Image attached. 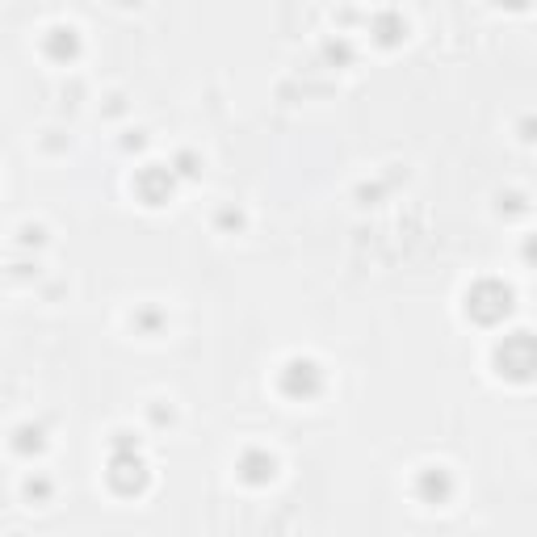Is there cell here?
Wrapping results in <instances>:
<instances>
[{
    "label": "cell",
    "mask_w": 537,
    "mask_h": 537,
    "mask_svg": "<svg viewBox=\"0 0 537 537\" xmlns=\"http://www.w3.org/2000/svg\"><path fill=\"white\" fill-rule=\"evenodd\" d=\"M135 193L147 202V206H164L168 198H173V173L160 164H147L143 173L135 177Z\"/></svg>",
    "instance_id": "cell-5"
},
{
    "label": "cell",
    "mask_w": 537,
    "mask_h": 537,
    "mask_svg": "<svg viewBox=\"0 0 537 537\" xmlns=\"http://www.w3.org/2000/svg\"><path fill=\"white\" fill-rule=\"evenodd\" d=\"M374 30H378V42H382V47H395V42L407 34V21L395 17V13H382V17L374 21Z\"/></svg>",
    "instance_id": "cell-9"
},
{
    "label": "cell",
    "mask_w": 537,
    "mask_h": 537,
    "mask_svg": "<svg viewBox=\"0 0 537 537\" xmlns=\"http://www.w3.org/2000/svg\"><path fill=\"white\" fill-rule=\"evenodd\" d=\"M105 479H110V487L118 491V496H139V491L147 487V466H143V458L135 454V449H126V454L110 458Z\"/></svg>",
    "instance_id": "cell-4"
},
{
    "label": "cell",
    "mask_w": 537,
    "mask_h": 537,
    "mask_svg": "<svg viewBox=\"0 0 537 537\" xmlns=\"http://www.w3.org/2000/svg\"><path fill=\"white\" fill-rule=\"evenodd\" d=\"M273 475H277V462H273V454H265V449H248V454L240 458V479L244 483L265 487Z\"/></svg>",
    "instance_id": "cell-7"
},
{
    "label": "cell",
    "mask_w": 537,
    "mask_h": 537,
    "mask_svg": "<svg viewBox=\"0 0 537 537\" xmlns=\"http://www.w3.org/2000/svg\"><path fill=\"white\" fill-rule=\"evenodd\" d=\"M277 386H282L286 399H315L319 391H324V370H319L311 357H294V361H286Z\"/></svg>",
    "instance_id": "cell-3"
},
{
    "label": "cell",
    "mask_w": 537,
    "mask_h": 537,
    "mask_svg": "<svg viewBox=\"0 0 537 537\" xmlns=\"http://www.w3.org/2000/svg\"><path fill=\"white\" fill-rule=\"evenodd\" d=\"M525 261L537 265V235H529V240H525Z\"/></svg>",
    "instance_id": "cell-10"
},
{
    "label": "cell",
    "mask_w": 537,
    "mask_h": 537,
    "mask_svg": "<svg viewBox=\"0 0 537 537\" xmlns=\"http://www.w3.org/2000/svg\"><path fill=\"white\" fill-rule=\"evenodd\" d=\"M466 315L475 319V324L483 328H496L500 319L512 315V286L496 282V277H483V282H475L466 290Z\"/></svg>",
    "instance_id": "cell-2"
},
{
    "label": "cell",
    "mask_w": 537,
    "mask_h": 537,
    "mask_svg": "<svg viewBox=\"0 0 537 537\" xmlns=\"http://www.w3.org/2000/svg\"><path fill=\"white\" fill-rule=\"evenodd\" d=\"M47 55H51V59H59V63L76 59V55H80V38H76V30H72V26L51 30V34H47Z\"/></svg>",
    "instance_id": "cell-8"
},
{
    "label": "cell",
    "mask_w": 537,
    "mask_h": 537,
    "mask_svg": "<svg viewBox=\"0 0 537 537\" xmlns=\"http://www.w3.org/2000/svg\"><path fill=\"white\" fill-rule=\"evenodd\" d=\"M449 491H454V479H449V470H441V466H428L424 475L416 479V496L424 504H445Z\"/></svg>",
    "instance_id": "cell-6"
},
{
    "label": "cell",
    "mask_w": 537,
    "mask_h": 537,
    "mask_svg": "<svg viewBox=\"0 0 537 537\" xmlns=\"http://www.w3.org/2000/svg\"><path fill=\"white\" fill-rule=\"evenodd\" d=\"M496 5H504V9H529L533 0H496Z\"/></svg>",
    "instance_id": "cell-11"
},
{
    "label": "cell",
    "mask_w": 537,
    "mask_h": 537,
    "mask_svg": "<svg viewBox=\"0 0 537 537\" xmlns=\"http://www.w3.org/2000/svg\"><path fill=\"white\" fill-rule=\"evenodd\" d=\"M496 374L508 382H533L537 378V336L533 332H508L496 353H491Z\"/></svg>",
    "instance_id": "cell-1"
}]
</instances>
